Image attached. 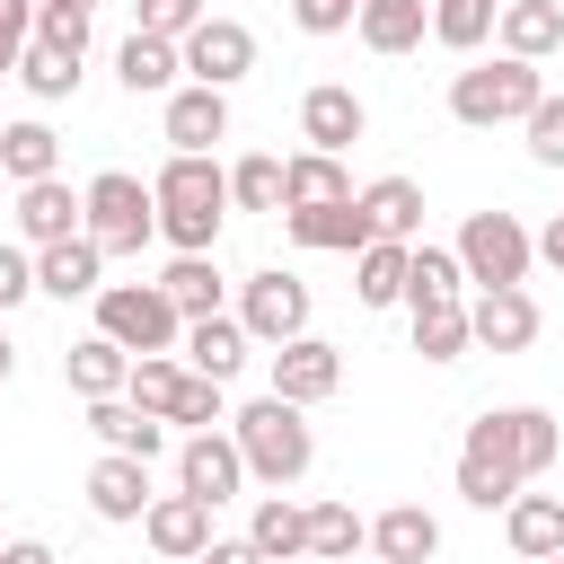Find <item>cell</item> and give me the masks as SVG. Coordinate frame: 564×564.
<instances>
[{"instance_id":"6da1fadb","label":"cell","mask_w":564,"mask_h":564,"mask_svg":"<svg viewBox=\"0 0 564 564\" xmlns=\"http://www.w3.org/2000/svg\"><path fill=\"white\" fill-rule=\"evenodd\" d=\"M564 458V432L546 405H485L458 441V494L476 511H502L511 494H529L546 467Z\"/></svg>"},{"instance_id":"7a4b0ae2","label":"cell","mask_w":564,"mask_h":564,"mask_svg":"<svg viewBox=\"0 0 564 564\" xmlns=\"http://www.w3.org/2000/svg\"><path fill=\"white\" fill-rule=\"evenodd\" d=\"M159 194V238L176 256H212L220 220H229V167H212V150H167V167L150 176Z\"/></svg>"},{"instance_id":"3957f363","label":"cell","mask_w":564,"mask_h":564,"mask_svg":"<svg viewBox=\"0 0 564 564\" xmlns=\"http://www.w3.org/2000/svg\"><path fill=\"white\" fill-rule=\"evenodd\" d=\"M229 432H238V449H247V476L256 485H300L308 476V458H317V432H308V405H291V397H256V405H238L229 414Z\"/></svg>"},{"instance_id":"277c9868","label":"cell","mask_w":564,"mask_h":564,"mask_svg":"<svg viewBox=\"0 0 564 564\" xmlns=\"http://www.w3.org/2000/svg\"><path fill=\"white\" fill-rule=\"evenodd\" d=\"M546 97V79H538V62H520V53H494V62H476V70H458L449 79V115L467 123V132H494V123H529V106Z\"/></svg>"},{"instance_id":"5b68a950","label":"cell","mask_w":564,"mask_h":564,"mask_svg":"<svg viewBox=\"0 0 564 564\" xmlns=\"http://www.w3.org/2000/svg\"><path fill=\"white\" fill-rule=\"evenodd\" d=\"M79 194H88V238H97L106 256H141V247L159 238V194H150L132 167H106V176H88Z\"/></svg>"},{"instance_id":"8992f818","label":"cell","mask_w":564,"mask_h":564,"mask_svg":"<svg viewBox=\"0 0 564 564\" xmlns=\"http://www.w3.org/2000/svg\"><path fill=\"white\" fill-rule=\"evenodd\" d=\"M97 335H115L123 352H176L185 344V317L159 282H106L97 291Z\"/></svg>"},{"instance_id":"52a82bcc","label":"cell","mask_w":564,"mask_h":564,"mask_svg":"<svg viewBox=\"0 0 564 564\" xmlns=\"http://www.w3.org/2000/svg\"><path fill=\"white\" fill-rule=\"evenodd\" d=\"M458 264H467L476 291H494V282H529L538 238L520 229V212H467V229H458Z\"/></svg>"},{"instance_id":"ba28073f","label":"cell","mask_w":564,"mask_h":564,"mask_svg":"<svg viewBox=\"0 0 564 564\" xmlns=\"http://www.w3.org/2000/svg\"><path fill=\"white\" fill-rule=\"evenodd\" d=\"M238 326H247L256 344H291V335H308V282L282 273V264L247 273V282H238Z\"/></svg>"},{"instance_id":"9c48e42d","label":"cell","mask_w":564,"mask_h":564,"mask_svg":"<svg viewBox=\"0 0 564 564\" xmlns=\"http://www.w3.org/2000/svg\"><path fill=\"white\" fill-rule=\"evenodd\" d=\"M176 485H185V494H203L212 511H220V502H238V485H247V449H238V432H229V423L185 432V441H176Z\"/></svg>"},{"instance_id":"30bf717a","label":"cell","mask_w":564,"mask_h":564,"mask_svg":"<svg viewBox=\"0 0 564 564\" xmlns=\"http://www.w3.org/2000/svg\"><path fill=\"white\" fill-rule=\"evenodd\" d=\"M176 53H185V79H203V88H238V79L256 70V35H247L238 18H203Z\"/></svg>"},{"instance_id":"8fae6325","label":"cell","mask_w":564,"mask_h":564,"mask_svg":"<svg viewBox=\"0 0 564 564\" xmlns=\"http://www.w3.org/2000/svg\"><path fill=\"white\" fill-rule=\"evenodd\" d=\"M282 229H291V247H317V256H361L379 238L370 212H361V194H344V203H291Z\"/></svg>"},{"instance_id":"7c38bea8","label":"cell","mask_w":564,"mask_h":564,"mask_svg":"<svg viewBox=\"0 0 564 564\" xmlns=\"http://www.w3.org/2000/svg\"><path fill=\"white\" fill-rule=\"evenodd\" d=\"M344 388V352L326 344V335H291V344H273V397H291V405H326Z\"/></svg>"},{"instance_id":"4fadbf2b","label":"cell","mask_w":564,"mask_h":564,"mask_svg":"<svg viewBox=\"0 0 564 564\" xmlns=\"http://www.w3.org/2000/svg\"><path fill=\"white\" fill-rule=\"evenodd\" d=\"M361 132H370V106H361L344 79H317V88L300 97V141H308V150H335V159H344Z\"/></svg>"},{"instance_id":"5bb4252c","label":"cell","mask_w":564,"mask_h":564,"mask_svg":"<svg viewBox=\"0 0 564 564\" xmlns=\"http://www.w3.org/2000/svg\"><path fill=\"white\" fill-rule=\"evenodd\" d=\"M467 326H476L485 352H529V344H538V300H529L520 282H494V291L467 300Z\"/></svg>"},{"instance_id":"9a60e30c","label":"cell","mask_w":564,"mask_h":564,"mask_svg":"<svg viewBox=\"0 0 564 564\" xmlns=\"http://www.w3.org/2000/svg\"><path fill=\"white\" fill-rule=\"evenodd\" d=\"M141 538H150V546H159L167 564H194V555L212 546V502L176 485V494H159V502L141 511Z\"/></svg>"},{"instance_id":"2e32d148","label":"cell","mask_w":564,"mask_h":564,"mask_svg":"<svg viewBox=\"0 0 564 564\" xmlns=\"http://www.w3.org/2000/svg\"><path fill=\"white\" fill-rule=\"evenodd\" d=\"M79 229H88V194H70L62 176H35V185H18V238H26V247L79 238Z\"/></svg>"},{"instance_id":"e0dca14e","label":"cell","mask_w":564,"mask_h":564,"mask_svg":"<svg viewBox=\"0 0 564 564\" xmlns=\"http://www.w3.org/2000/svg\"><path fill=\"white\" fill-rule=\"evenodd\" d=\"M97 273H106V247H97L88 229H79V238L35 247V291H44V300H97V291H106Z\"/></svg>"},{"instance_id":"ac0fdd59","label":"cell","mask_w":564,"mask_h":564,"mask_svg":"<svg viewBox=\"0 0 564 564\" xmlns=\"http://www.w3.org/2000/svg\"><path fill=\"white\" fill-rule=\"evenodd\" d=\"M212 141H229V88L203 79L167 88V150H212Z\"/></svg>"},{"instance_id":"d6986e66","label":"cell","mask_w":564,"mask_h":564,"mask_svg":"<svg viewBox=\"0 0 564 564\" xmlns=\"http://www.w3.org/2000/svg\"><path fill=\"white\" fill-rule=\"evenodd\" d=\"M159 494H150V458H123V449H106L97 467H88V511L97 520H141Z\"/></svg>"},{"instance_id":"ffe728a7","label":"cell","mask_w":564,"mask_h":564,"mask_svg":"<svg viewBox=\"0 0 564 564\" xmlns=\"http://www.w3.org/2000/svg\"><path fill=\"white\" fill-rule=\"evenodd\" d=\"M247 344H256V335H247L238 317H185V344H176V352H185L194 379H220V388H229L238 361H247Z\"/></svg>"},{"instance_id":"44dd1931","label":"cell","mask_w":564,"mask_h":564,"mask_svg":"<svg viewBox=\"0 0 564 564\" xmlns=\"http://www.w3.org/2000/svg\"><path fill=\"white\" fill-rule=\"evenodd\" d=\"M88 432L123 458H159L167 449V414H141L132 397H88Z\"/></svg>"},{"instance_id":"7402d4cb","label":"cell","mask_w":564,"mask_h":564,"mask_svg":"<svg viewBox=\"0 0 564 564\" xmlns=\"http://www.w3.org/2000/svg\"><path fill=\"white\" fill-rule=\"evenodd\" d=\"M370 555H388V564H432V555H441V520H432L423 502H388V511L370 520Z\"/></svg>"},{"instance_id":"603a6c76","label":"cell","mask_w":564,"mask_h":564,"mask_svg":"<svg viewBox=\"0 0 564 564\" xmlns=\"http://www.w3.org/2000/svg\"><path fill=\"white\" fill-rule=\"evenodd\" d=\"M115 79H123L132 97H167V88L185 79V53H176L167 35H141V26H132L123 53H115Z\"/></svg>"},{"instance_id":"cb8c5ba5","label":"cell","mask_w":564,"mask_h":564,"mask_svg":"<svg viewBox=\"0 0 564 564\" xmlns=\"http://www.w3.org/2000/svg\"><path fill=\"white\" fill-rule=\"evenodd\" d=\"M494 35H502V53H520V62H546V53L564 44V0H502Z\"/></svg>"},{"instance_id":"d4e9b609","label":"cell","mask_w":564,"mask_h":564,"mask_svg":"<svg viewBox=\"0 0 564 564\" xmlns=\"http://www.w3.org/2000/svg\"><path fill=\"white\" fill-rule=\"evenodd\" d=\"M62 379H70L79 397H123V379H132V352H123L115 335H79V344L62 352Z\"/></svg>"},{"instance_id":"484cf974","label":"cell","mask_w":564,"mask_h":564,"mask_svg":"<svg viewBox=\"0 0 564 564\" xmlns=\"http://www.w3.org/2000/svg\"><path fill=\"white\" fill-rule=\"evenodd\" d=\"M502 538H511L520 564H529V555H555V546H564V502H555V494H511V502H502Z\"/></svg>"},{"instance_id":"4316f807","label":"cell","mask_w":564,"mask_h":564,"mask_svg":"<svg viewBox=\"0 0 564 564\" xmlns=\"http://www.w3.org/2000/svg\"><path fill=\"white\" fill-rule=\"evenodd\" d=\"M361 44L370 53H414L423 35H432V0H361Z\"/></svg>"},{"instance_id":"83f0119b","label":"cell","mask_w":564,"mask_h":564,"mask_svg":"<svg viewBox=\"0 0 564 564\" xmlns=\"http://www.w3.org/2000/svg\"><path fill=\"white\" fill-rule=\"evenodd\" d=\"M361 212H370V229L379 238H423V185L414 176H379V185H361Z\"/></svg>"},{"instance_id":"f1b7e54d","label":"cell","mask_w":564,"mask_h":564,"mask_svg":"<svg viewBox=\"0 0 564 564\" xmlns=\"http://www.w3.org/2000/svg\"><path fill=\"white\" fill-rule=\"evenodd\" d=\"M405 308H414V352H423V361H458V352L476 344L467 300H405Z\"/></svg>"},{"instance_id":"f546056e","label":"cell","mask_w":564,"mask_h":564,"mask_svg":"<svg viewBox=\"0 0 564 564\" xmlns=\"http://www.w3.org/2000/svg\"><path fill=\"white\" fill-rule=\"evenodd\" d=\"M247 538H256V555H264V564H291V555H308V511H300V502H282V485H273V494L256 502Z\"/></svg>"},{"instance_id":"4dcf8cb0","label":"cell","mask_w":564,"mask_h":564,"mask_svg":"<svg viewBox=\"0 0 564 564\" xmlns=\"http://www.w3.org/2000/svg\"><path fill=\"white\" fill-rule=\"evenodd\" d=\"M0 167H9V185H35V176H62V141H53V123H0Z\"/></svg>"},{"instance_id":"1f68e13d","label":"cell","mask_w":564,"mask_h":564,"mask_svg":"<svg viewBox=\"0 0 564 564\" xmlns=\"http://www.w3.org/2000/svg\"><path fill=\"white\" fill-rule=\"evenodd\" d=\"M18 88H26L35 106H62V97L79 88V53H62V44L26 35V53H18Z\"/></svg>"},{"instance_id":"d6a6232c","label":"cell","mask_w":564,"mask_h":564,"mask_svg":"<svg viewBox=\"0 0 564 564\" xmlns=\"http://www.w3.org/2000/svg\"><path fill=\"white\" fill-rule=\"evenodd\" d=\"M344 194H352V176H344L335 150H300V159H282V212H291V203H344Z\"/></svg>"},{"instance_id":"836d02e7","label":"cell","mask_w":564,"mask_h":564,"mask_svg":"<svg viewBox=\"0 0 564 564\" xmlns=\"http://www.w3.org/2000/svg\"><path fill=\"white\" fill-rule=\"evenodd\" d=\"M352 264H361V282H352L361 308H397V300H405V264H414V247H405V238H370Z\"/></svg>"},{"instance_id":"e575fe53","label":"cell","mask_w":564,"mask_h":564,"mask_svg":"<svg viewBox=\"0 0 564 564\" xmlns=\"http://www.w3.org/2000/svg\"><path fill=\"white\" fill-rule=\"evenodd\" d=\"M361 546H370V520L352 502H308V555L317 564H352Z\"/></svg>"},{"instance_id":"d590c367","label":"cell","mask_w":564,"mask_h":564,"mask_svg":"<svg viewBox=\"0 0 564 564\" xmlns=\"http://www.w3.org/2000/svg\"><path fill=\"white\" fill-rule=\"evenodd\" d=\"M159 291L176 300V317H220V264L212 256H176L159 273Z\"/></svg>"},{"instance_id":"8d00e7d4","label":"cell","mask_w":564,"mask_h":564,"mask_svg":"<svg viewBox=\"0 0 564 564\" xmlns=\"http://www.w3.org/2000/svg\"><path fill=\"white\" fill-rule=\"evenodd\" d=\"M185 361H167V352H132V379H123V397L141 405V414H176V397H185Z\"/></svg>"},{"instance_id":"74e56055","label":"cell","mask_w":564,"mask_h":564,"mask_svg":"<svg viewBox=\"0 0 564 564\" xmlns=\"http://www.w3.org/2000/svg\"><path fill=\"white\" fill-rule=\"evenodd\" d=\"M458 291H467V264H458V247H432V238H414L405 300H458Z\"/></svg>"},{"instance_id":"f35d334b","label":"cell","mask_w":564,"mask_h":564,"mask_svg":"<svg viewBox=\"0 0 564 564\" xmlns=\"http://www.w3.org/2000/svg\"><path fill=\"white\" fill-rule=\"evenodd\" d=\"M494 18H502V0H432V44L476 53V44L494 35Z\"/></svg>"},{"instance_id":"ab89813d","label":"cell","mask_w":564,"mask_h":564,"mask_svg":"<svg viewBox=\"0 0 564 564\" xmlns=\"http://www.w3.org/2000/svg\"><path fill=\"white\" fill-rule=\"evenodd\" d=\"M229 203H238V212H273V220H282V159H264V150H256V159H238V167H229Z\"/></svg>"},{"instance_id":"60d3db41","label":"cell","mask_w":564,"mask_h":564,"mask_svg":"<svg viewBox=\"0 0 564 564\" xmlns=\"http://www.w3.org/2000/svg\"><path fill=\"white\" fill-rule=\"evenodd\" d=\"M520 132H529V159H538V167H564V97H555V88L529 106V123H520Z\"/></svg>"},{"instance_id":"b9f144b4","label":"cell","mask_w":564,"mask_h":564,"mask_svg":"<svg viewBox=\"0 0 564 564\" xmlns=\"http://www.w3.org/2000/svg\"><path fill=\"white\" fill-rule=\"evenodd\" d=\"M88 18L97 9H70V0H35V35L62 44V53H88Z\"/></svg>"},{"instance_id":"7bdbcfd3","label":"cell","mask_w":564,"mask_h":564,"mask_svg":"<svg viewBox=\"0 0 564 564\" xmlns=\"http://www.w3.org/2000/svg\"><path fill=\"white\" fill-rule=\"evenodd\" d=\"M132 9H141V35H167V44L203 26V0H132Z\"/></svg>"},{"instance_id":"ee69618b","label":"cell","mask_w":564,"mask_h":564,"mask_svg":"<svg viewBox=\"0 0 564 564\" xmlns=\"http://www.w3.org/2000/svg\"><path fill=\"white\" fill-rule=\"evenodd\" d=\"M167 423H185V432H212V423H229V405H220V379H185V397H176V414Z\"/></svg>"},{"instance_id":"f6af8a7d","label":"cell","mask_w":564,"mask_h":564,"mask_svg":"<svg viewBox=\"0 0 564 564\" xmlns=\"http://www.w3.org/2000/svg\"><path fill=\"white\" fill-rule=\"evenodd\" d=\"M26 35H35V0H0V79H18Z\"/></svg>"},{"instance_id":"bcb514c9","label":"cell","mask_w":564,"mask_h":564,"mask_svg":"<svg viewBox=\"0 0 564 564\" xmlns=\"http://www.w3.org/2000/svg\"><path fill=\"white\" fill-rule=\"evenodd\" d=\"M18 300H35V256H26V247H9V238H0V317H9V308H18Z\"/></svg>"},{"instance_id":"7dc6e473","label":"cell","mask_w":564,"mask_h":564,"mask_svg":"<svg viewBox=\"0 0 564 564\" xmlns=\"http://www.w3.org/2000/svg\"><path fill=\"white\" fill-rule=\"evenodd\" d=\"M291 18H300V35H344L361 18V0H291Z\"/></svg>"},{"instance_id":"c3c4849f","label":"cell","mask_w":564,"mask_h":564,"mask_svg":"<svg viewBox=\"0 0 564 564\" xmlns=\"http://www.w3.org/2000/svg\"><path fill=\"white\" fill-rule=\"evenodd\" d=\"M194 564H264V555H256V538H212Z\"/></svg>"},{"instance_id":"681fc988","label":"cell","mask_w":564,"mask_h":564,"mask_svg":"<svg viewBox=\"0 0 564 564\" xmlns=\"http://www.w3.org/2000/svg\"><path fill=\"white\" fill-rule=\"evenodd\" d=\"M0 564H62L44 538H0Z\"/></svg>"},{"instance_id":"f907efd6","label":"cell","mask_w":564,"mask_h":564,"mask_svg":"<svg viewBox=\"0 0 564 564\" xmlns=\"http://www.w3.org/2000/svg\"><path fill=\"white\" fill-rule=\"evenodd\" d=\"M538 256H546V264H555V273H564V212H555V220H546V229H538Z\"/></svg>"},{"instance_id":"816d5d0a","label":"cell","mask_w":564,"mask_h":564,"mask_svg":"<svg viewBox=\"0 0 564 564\" xmlns=\"http://www.w3.org/2000/svg\"><path fill=\"white\" fill-rule=\"evenodd\" d=\"M9 361H18V352H9V326H0V379H9Z\"/></svg>"},{"instance_id":"f5cc1de1","label":"cell","mask_w":564,"mask_h":564,"mask_svg":"<svg viewBox=\"0 0 564 564\" xmlns=\"http://www.w3.org/2000/svg\"><path fill=\"white\" fill-rule=\"evenodd\" d=\"M9 194H18V185H9V167H0V203H9Z\"/></svg>"},{"instance_id":"db71d44e","label":"cell","mask_w":564,"mask_h":564,"mask_svg":"<svg viewBox=\"0 0 564 564\" xmlns=\"http://www.w3.org/2000/svg\"><path fill=\"white\" fill-rule=\"evenodd\" d=\"M529 564H564V546H555V555H529Z\"/></svg>"},{"instance_id":"11a10c76","label":"cell","mask_w":564,"mask_h":564,"mask_svg":"<svg viewBox=\"0 0 564 564\" xmlns=\"http://www.w3.org/2000/svg\"><path fill=\"white\" fill-rule=\"evenodd\" d=\"M352 564H388V555H352Z\"/></svg>"},{"instance_id":"9f6ffc18","label":"cell","mask_w":564,"mask_h":564,"mask_svg":"<svg viewBox=\"0 0 564 564\" xmlns=\"http://www.w3.org/2000/svg\"><path fill=\"white\" fill-rule=\"evenodd\" d=\"M70 9H97V0H70Z\"/></svg>"}]
</instances>
